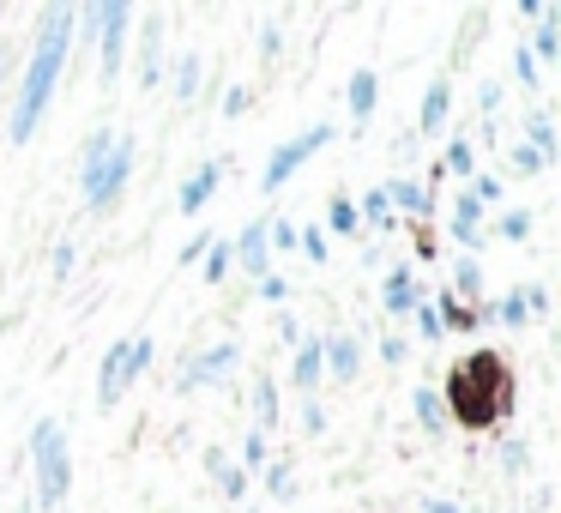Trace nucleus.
I'll return each mask as SVG.
<instances>
[{"instance_id":"f257e3e1","label":"nucleus","mask_w":561,"mask_h":513,"mask_svg":"<svg viewBox=\"0 0 561 513\" xmlns=\"http://www.w3.org/2000/svg\"><path fill=\"white\" fill-rule=\"evenodd\" d=\"M73 25H79V6H49V12H42V31H36V42H31V67H25L19 97H12V127H6L12 145H25V139L42 127V109H49L55 85H61V67H66Z\"/></svg>"},{"instance_id":"f03ea898","label":"nucleus","mask_w":561,"mask_h":513,"mask_svg":"<svg viewBox=\"0 0 561 513\" xmlns=\"http://www.w3.org/2000/svg\"><path fill=\"white\" fill-rule=\"evenodd\" d=\"M441 405L453 410V423H465V429H496L507 417V405H513V369L496 350H471L465 363L447 369Z\"/></svg>"},{"instance_id":"7ed1b4c3","label":"nucleus","mask_w":561,"mask_h":513,"mask_svg":"<svg viewBox=\"0 0 561 513\" xmlns=\"http://www.w3.org/2000/svg\"><path fill=\"white\" fill-rule=\"evenodd\" d=\"M133 157H139V145L133 134H115V127H91L85 145H79V194L91 211H109V205L121 200V188H127L133 175Z\"/></svg>"},{"instance_id":"20e7f679","label":"nucleus","mask_w":561,"mask_h":513,"mask_svg":"<svg viewBox=\"0 0 561 513\" xmlns=\"http://www.w3.org/2000/svg\"><path fill=\"white\" fill-rule=\"evenodd\" d=\"M31 471H36V508H61L73 489V453L55 417H42L31 429Z\"/></svg>"},{"instance_id":"39448f33","label":"nucleus","mask_w":561,"mask_h":513,"mask_svg":"<svg viewBox=\"0 0 561 513\" xmlns=\"http://www.w3.org/2000/svg\"><path fill=\"white\" fill-rule=\"evenodd\" d=\"M145 363H151V339H145V333H139V339H115V344H109V350H103V369H97V405L103 410L121 405V393L145 375Z\"/></svg>"},{"instance_id":"423d86ee","label":"nucleus","mask_w":561,"mask_h":513,"mask_svg":"<svg viewBox=\"0 0 561 513\" xmlns=\"http://www.w3.org/2000/svg\"><path fill=\"white\" fill-rule=\"evenodd\" d=\"M85 25H97V49H103V91H115L121 61H127V31H133V6L109 0V6H85Z\"/></svg>"},{"instance_id":"0eeeda50","label":"nucleus","mask_w":561,"mask_h":513,"mask_svg":"<svg viewBox=\"0 0 561 513\" xmlns=\"http://www.w3.org/2000/svg\"><path fill=\"white\" fill-rule=\"evenodd\" d=\"M332 134H338V127H327V121H320V127H308V134L284 139V145L272 151V164H265V175H260V194H278V188H284V181H290V175H296L302 164H308V157L320 151V145H332Z\"/></svg>"},{"instance_id":"6e6552de","label":"nucleus","mask_w":561,"mask_h":513,"mask_svg":"<svg viewBox=\"0 0 561 513\" xmlns=\"http://www.w3.org/2000/svg\"><path fill=\"white\" fill-rule=\"evenodd\" d=\"M242 363V350L235 344H211L205 356L188 363V375H175V393H199V387H218V380H230V369Z\"/></svg>"},{"instance_id":"1a4fd4ad","label":"nucleus","mask_w":561,"mask_h":513,"mask_svg":"<svg viewBox=\"0 0 561 513\" xmlns=\"http://www.w3.org/2000/svg\"><path fill=\"white\" fill-rule=\"evenodd\" d=\"M320 363L332 369V380H357L363 375V344L350 339V333H327L320 339Z\"/></svg>"},{"instance_id":"9d476101","label":"nucleus","mask_w":561,"mask_h":513,"mask_svg":"<svg viewBox=\"0 0 561 513\" xmlns=\"http://www.w3.org/2000/svg\"><path fill=\"white\" fill-rule=\"evenodd\" d=\"M417 302H423V284H417V272H411V266H393V272H387V284H380V308H387L393 320H404Z\"/></svg>"},{"instance_id":"9b49d317","label":"nucleus","mask_w":561,"mask_h":513,"mask_svg":"<svg viewBox=\"0 0 561 513\" xmlns=\"http://www.w3.org/2000/svg\"><path fill=\"white\" fill-rule=\"evenodd\" d=\"M447 230H453V241H459L465 254L477 260V248H483V205L471 200V188L459 194V205H453V224H447Z\"/></svg>"},{"instance_id":"f8f14e48","label":"nucleus","mask_w":561,"mask_h":513,"mask_svg":"<svg viewBox=\"0 0 561 513\" xmlns=\"http://www.w3.org/2000/svg\"><path fill=\"white\" fill-rule=\"evenodd\" d=\"M218 181H224V170L218 164H199L188 181H181V194H175V205H181V218H199L205 211V200L218 194Z\"/></svg>"},{"instance_id":"ddd939ff","label":"nucleus","mask_w":561,"mask_h":513,"mask_svg":"<svg viewBox=\"0 0 561 513\" xmlns=\"http://www.w3.org/2000/svg\"><path fill=\"white\" fill-rule=\"evenodd\" d=\"M230 248H235V266L254 278V284H260V278L272 272V260H265V224H248V230H242V236H235Z\"/></svg>"},{"instance_id":"4468645a","label":"nucleus","mask_w":561,"mask_h":513,"mask_svg":"<svg viewBox=\"0 0 561 513\" xmlns=\"http://www.w3.org/2000/svg\"><path fill=\"white\" fill-rule=\"evenodd\" d=\"M380 194H387V205H393V218H398V211H411V218H429V188H423L417 175H393Z\"/></svg>"},{"instance_id":"2eb2a0df","label":"nucleus","mask_w":561,"mask_h":513,"mask_svg":"<svg viewBox=\"0 0 561 513\" xmlns=\"http://www.w3.org/2000/svg\"><path fill=\"white\" fill-rule=\"evenodd\" d=\"M447 109H453V85H447V79H429L423 109H417V134H441V127H447Z\"/></svg>"},{"instance_id":"dca6fc26","label":"nucleus","mask_w":561,"mask_h":513,"mask_svg":"<svg viewBox=\"0 0 561 513\" xmlns=\"http://www.w3.org/2000/svg\"><path fill=\"white\" fill-rule=\"evenodd\" d=\"M164 79V25H145L139 31V85L151 91Z\"/></svg>"},{"instance_id":"f3484780","label":"nucleus","mask_w":561,"mask_h":513,"mask_svg":"<svg viewBox=\"0 0 561 513\" xmlns=\"http://www.w3.org/2000/svg\"><path fill=\"white\" fill-rule=\"evenodd\" d=\"M531 61L543 67V61H556L561 55V6H549L543 19H537V31H531V49H526Z\"/></svg>"},{"instance_id":"a211bd4d","label":"nucleus","mask_w":561,"mask_h":513,"mask_svg":"<svg viewBox=\"0 0 561 513\" xmlns=\"http://www.w3.org/2000/svg\"><path fill=\"white\" fill-rule=\"evenodd\" d=\"M320 369H327V363H320V339H302V344H296V363H290V387H302V393L314 399Z\"/></svg>"},{"instance_id":"6ab92c4d","label":"nucleus","mask_w":561,"mask_h":513,"mask_svg":"<svg viewBox=\"0 0 561 513\" xmlns=\"http://www.w3.org/2000/svg\"><path fill=\"white\" fill-rule=\"evenodd\" d=\"M374 103H380V79L374 73H350V121L357 127H368V115H374Z\"/></svg>"},{"instance_id":"aec40b11","label":"nucleus","mask_w":561,"mask_h":513,"mask_svg":"<svg viewBox=\"0 0 561 513\" xmlns=\"http://www.w3.org/2000/svg\"><path fill=\"white\" fill-rule=\"evenodd\" d=\"M434 320H441V333H471V326H483V314H477V308H465L453 290L434 302Z\"/></svg>"},{"instance_id":"412c9836","label":"nucleus","mask_w":561,"mask_h":513,"mask_svg":"<svg viewBox=\"0 0 561 513\" xmlns=\"http://www.w3.org/2000/svg\"><path fill=\"white\" fill-rule=\"evenodd\" d=\"M453 296H459L465 308H477V302H483V266H477L471 254H465L459 266H453ZM477 314H483V308H477Z\"/></svg>"},{"instance_id":"4be33fe9","label":"nucleus","mask_w":561,"mask_h":513,"mask_svg":"<svg viewBox=\"0 0 561 513\" xmlns=\"http://www.w3.org/2000/svg\"><path fill=\"white\" fill-rule=\"evenodd\" d=\"M357 224H368V230H398V218H393V205H387L380 188H368L363 200H357Z\"/></svg>"},{"instance_id":"5701e85b","label":"nucleus","mask_w":561,"mask_h":513,"mask_svg":"<svg viewBox=\"0 0 561 513\" xmlns=\"http://www.w3.org/2000/svg\"><path fill=\"white\" fill-rule=\"evenodd\" d=\"M526 145L537 151V157H549V164H556V121H549L543 109H531V115H526Z\"/></svg>"},{"instance_id":"b1692460","label":"nucleus","mask_w":561,"mask_h":513,"mask_svg":"<svg viewBox=\"0 0 561 513\" xmlns=\"http://www.w3.org/2000/svg\"><path fill=\"white\" fill-rule=\"evenodd\" d=\"M327 230H332V236H363V224H357V200H350V194H338V200L327 205Z\"/></svg>"},{"instance_id":"393cba45","label":"nucleus","mask_w":561,"mask_h":513,"mask_svg":"<svg viewBox=\"0 0 561 513\" xmlns=\"http://www.w3.org/2000/svg\"><path fill=\"white\" fill-rule=\"evenodd\" d=\"M254 410H260V417H254V423H260L254 435L278 429V380H272V375H260V387H254Z\"/></svg>"},{"instance_id":"a878e982","label":"nucleus","mask_w":561,"mask_h":513,"mask_svg":"<svg viewBox=\"0 0 561 513\" xmlns=\"http://www.w3.org/2000/svg\"><path fill=\"white\" fill-rule=\"evenodd\" d=\"M199 260H205V284H224V278L235 272V248H230V241H218V236H211V248H205Z\"/></svg>"},{"instance_id":"bb28decb","label":"nucleus","mask_w":561,"mask_h":513,"mask_svg":"<svg viewBox=\"0 0 561 513\" xmlns=\"http://www.w3.org/2000/svg\"><path fill=\"white\" fill-rule=\"evenodd\" d=\"M417 423H423L429 435L447 429V405H441V393H434V387H417Z\"/></svg>"},{"instance_id":"cd10ccee","label":"nucleus","mask_w":561,"mask_h":513,"mask_svg":"<svg viewBox=\"0 0 561 513\" xmlns=\"http://www.w3.org/2000/svg\"><path fill=\"white\" fill-rule=\"evenodd\" d=\"M447 175H459V181H465V175H477V145H471L465 134L447 139Z\"/></svg>"},{"instance_id":"c85d7f7f","label":"nucleus","mask_w":561,"mask_h":513,"mask_svg":"<svg viewBox=\"0 0 561 513\" xmlns=\"http://www.w3.org/2000/svg\"><path fill=\"white\" fill-rule=\"evenodd\" d=\"M489 314H496L501 326H526V320H531V302H526V284H519V290H507V296H501V302L489 308Z\"/></svg>"},{"instance_id":"c756f323","label":"nucleus","mask_w":561,"mask_h":513,"mask_svg":"<svg viewBox=\"0 0 561 513\" xmlns=\"http://www.w3.org/2000/svg\"><path fill=\"white\" fill-rule=\"evenodd\" d=\"M531 224H537V218H531L526 205H513V211H501V218H496V236H501V241H526Z\"/></svg>"},{"instance_id":"7c9ffc66","label":"nucleus","mask_w":561,"mask_h":513,"mask_svg":"<svg viewBox=\"0 0 561 513\" xmlns=\"http://www.w3.org/2000/svg\"><path fill=\"white\" fill-rule=\"evenodd\" d=\"M175 97H181V103H194V97H199V55H194V49H188V55L175 61Z\"/></svg>"},{"instance_id":"2f4dec72","label":"nucleus","mask_w":561,"mask_h":513,"mask_svg":"<svg viewBox=\"0 0 561 513\" xmlns=\"http://www.w3.org/2000/svg\"><path fill=\"white\" fill-rule=\"evenodd\" d=\"M507 164H513V175H543V170H549V157H537L526 139H519V145H507Z\"/></svg>"},{"instance_id":"473e14b6","label":"nucleus","mask_w":561,"mask_h":513,"mask_svg":"<svg viewBox=\"0 0 561 513\" xmlns=\"http://www.w3.org/2000/svg\"><path fill=\"white\" fill-rule=\"evenodd\" d=\"M296 248L314 260V266H327V230L320 224H308V230H296Z\"/></svg>"},{"instance_id":"72a5a7b5","label":"nucleus","mask_w":561,"mask_h":513,"mask_svg":"<svg viewBox=\"0 0 561 513\" xmlns=\"http://www.w3.org/2000/svg\"><path fill=\"white\" fill-rule=\"evenodd\" d=\"M411 314H417V333H423V339H441V320H434V302H417V308H411Z\"/></svg>"},{"instance_id":"f704fd0d","label":"nucleus","mask_w":561,"mask_h":513,"mask_svg":"<svg viewBox=\"0 0 561 513\" xmlns=\"http://www.w3.org/2000/svg\"><path fill=\"white\" fill-rule=\"evenodd\" d=\"M513 73H519V85H526V91H537V85H543V79H537V73H543V67H537V61H531L526 49H519V55H513Z\"/></svg>"},{"instance_id":"c9c22d12","label":"nucleus","mask_w":561,"mask_h":513,"mask_svg":"<svg viewBox=\"0 0 561 513\" xmlns=\"http://www.w3.org/2000/svg\"><path fill=\"white\" fill-rule=\"evenodd\" d=\"M254 290H260V302H284V296H290V284H284L278 272H265L260 284H254Z\"/></svg>"},{"instance_id":"e433bc0d","label":"nucleus","mask_w":561,"mask_h":513,"mask_svg":"<svg viewBox=\"0 0 561 513\" xmlns=\"http://www.w3.org/2000/svg\"><path fill=\"white\" fill-rule=\"evenodd\" d=\"M278 55H284V31H278V25H265V36H260V61L272 67Z\"/></svg>"},{"instance_id":"4c0bfd02","label":"nucleus","mask_w":561,"mask_h":513,"mask_svg":"<svg viewBox=\"0 0 561 513\" xmlns=\"http://www.w3.org/2000/svg\"><path fill=\"white\" fill-rule=\"evenodd\" d=\"M73 278V241H55V284Z\"/></svg>"},{"instance_id":"58836bf2","label":"nucleus","mask_w":561,"mask_h":513,"mask_svg":"<svg viewBox=\"0 0 561 513\" xmlns=\"http://www.w3.org/2000/svg\"><path fill=\"white\" fill-rule=\"evenodd\" d=\"M302 429H308V435H320V429H327V410H320V399H308V405H302Z\"/></svg>"},{"instance_id":"ea45409f","label":"nucleus","mask_w":561,"mask_h":513,"mask_svg":"<svg viewBox=\"0 0 561 513\" xmlns=\"http://www.w3.org/2000/svg\"><path fill=\"white\" fill-rule=\"evenodd\" d=\"M265 489H272V495H290V471H284V465H265Z\"/></svg>"},{"instance_id":"a19ab883","label":"nucleus","mask_w":561,"mask_h":513,"mask_svg":"<svg viewBox=\"0 0 561 513\" xmlns=\"http://www.w3.org/2000/svg\"><path fill=\"white\" fill-rule=\"evenodd\" d=\"M242 459H248V465H260V471H265V435H248V447H242Z\"/></svg>"},{"instance_id":"79ce46f5","label":"nucleus","mask_w":561,"mask_h":513,"mask_svg":"<svg viewBox=\"0 0 561 513\" xmlns=\"http://www.w3.org/2000/svg\"><path fill=\"white\" fill-rule=\"evenodd\" d=\"M272 230V248H296V224H265Z\"/></svg>"},{"instance_id":"37998d69","label":"nucleus","mask_w":561,"mask_h":513,"mask_svg":"<svg viewBox=\"0 0 561 513\" xmlns=\"http://www.w3.org/2000/svg\"><path fill=\"white\" fill-rule=\"evenodd\" d=\"M380 356H387V363H404V339L387 333V339H380Z\"/></svg>"},{"instance_id":"c03bdc74","label":"nucleus","mask_w":561,"mask_h":513,"mask_svg":"<svg viewBox=\"0 0 561 513\" xmlns=\"http://www.w3.org/2000/svg\"><path fill=\"white\" fill-rule=\"evenodd\" d=\"M242 109H248V91H242V85H235V91H224V115H242Z\"/></svg>"},{"instance_id":"a18cd8bd","label":"nucleus","mask_w":561,"mask_h":513,"mask_svg":"<svg viewBox=\"0 0 561 513\" xmlns=\"http://www.w3.org/2000/svg\"><path fill=\"white\" fill-rule=\"evenodd\" d=\"M278 333H284L290 344H302V326H296V314H278Z\"/></svg>"},{"instance_id":"49530a36","label":"nucleus","mask_w":561,"mask_h":513,"mask_svg":"<svg viewBox=\"0 0 561 513\" xmlns=\"http://www.w3.org/2000/svg\"><path fill=\"white\" fill-rule=\"evenodd\" d=\"M205 248H211V236H205V230H199V236L188 241V254H181V260H188V266H194V260H199V254H205Z\"/></svg>"},{"instance_id":"de8ad7c7","label":"nucleus","mask_w":561,"mask_h":513,"mask_svg":"<svg viewBox=\"0 0 561 513\" xmlns=\"http://www.w3.org/2000/svg\"><path fill=\"white\" fill-rule=\"evenodd\" d=\"M6 73H12V42H0V85H6Z\"/></svg>"}]
</instances>
